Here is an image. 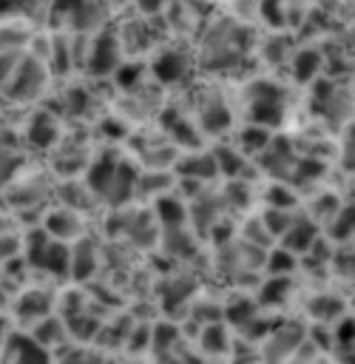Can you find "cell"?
Here are the masks:
<instances>
[{
	"instance_id": "obj_11",
	"label": "cell",
	"mask_w": 355,
	"mask_h": 364,
	"mask_svg": "<svg viewBox=\"0 0 355 364\" xmlns=\"http://www.w3.org/2000/svg\"><path fill=\"white\" fill-rule=\"evenodd\" d=\"M40 228H43L51 239L65 242V245H71V242H77L80 236H85L80 210H71V208H65V205L43 210V222H40Z\"/></svg>"
},
{
	"instance_id": "obj_49",
	"label": "cell",
	"mask_w": 355,
	"mask_h": 364,
	"mask_svg": "<svg viewBox=\"0 0 355 364\" xmlns=\"http://www.w3.org/2000/svg\"><path fill=\"white\" fill-rule=\"evenodd\" d=\"M270 26H284V6L281 0H258V11Z\"/></svg>"
},
{
	"instance_id": "obj_20",
	"label": "cell",
	"mask_w": 355,
	"mask_h": 364,
	"mask_svg": "<svg viewBox=\"0 0 355 364\" xmlns=\"http://www.w3.org/2000/svg\"><path fill=\"white\" fill-rule=\"evenodd\" d=\"M37 344H43L45 350H60V347H65L71 338H68V327H65V321H62V316H54V313H48L45 318H40V321H34L28 330H26Z\"/></svg>"
},
{
	"instance_id": "obj_33",
	"label": "cell",
	"mask_w": 355,
	"mask_h": 364,
	"mask_svg": "<svg viewBox=\"0 0 355 364\" xmlns=\"http://www.w3.org/2000/svg\"><path fill=\"white\" fill-rule=\"evenodd\" d=\"M31 40V28L23 26V20L0 23V51H23Z\"/></svg>"
},
{
	"instance_id": "obj_55",
	"label": "cell",
	"mask_w": 355,
	"mask_h": 364,
	"mask_svg": "<svg viewBox=\"0 0 355 364\" xmlns=\"http://www.w3.org/2000/svg\"><path fill=\"white\" fill-rule=\"evenodd\" d=\"M111 3H119V0H111Z\"/></svg>"
},
{
	"instance_id": "obj_38",
	"label": "cell",
	"mask_w": 355,
	"mask_h": 364,
	"mask_svg": "<svg viewBox=\"0 0 355 364\" xmlns=\"http://www.w3.org/2000/svg\"><path fill=\"white\" fill-rule=\"evenodd\" d=\"M256 310H258V304H256L253 299L236 296V301H230L227 307H222V318H227V321L236 324V330H239V327H244L250 318H256Z\"/></svg>"
},
{
	"instance_id": "obj_37",
	"label": "cell",
	"mask_w": 355,
	"mask_h": 364,
	"mask_svg": "<svg viewBox=\"0 0 355 364\" xmlns=\"http://www.w3.org/2000/svg\"><path fill=\"white\" fill-rule=\"evenodd\" d=\"M26 159L17 148H0V191H6L23 171Z\"/></svg>"
},
{
	"instance_id": "obj_34",
	"label": "cell",
	"mask_w": 355,
	"mask_h": 364,
	"mask_svg": "<svg viewBox=\"0 0 355 364\" xmlns=\"http://www.w3.org/2000/svg\"><path fill=\"white\" fill-rule=\"evenodd\" d=\"M170 188V176L168 171H145L136 176V191L133 196H148V199H156L162 193H168Z\"/></svg>"
},
{
	"instance_id": "obj_25",
	"label": "cell",
	"mask_w": 355,
	"mask_h": 364,
	"mask_svg": "<svg viewBox=\"0 0 355 364\" xmlns=\"http://www.w3.org/2000/svg\"><path fill=\"white\" fill-rule=\"evenodd\" d=\"M153 219L159 228H179L187 225V202L176 193H162L153 199Z\"/></svg>"
},
{
	"instance_id": "obj_35",
	"label": "cell",
	"mask_w": 355,
	"mask_h": 364,
	"mask_svg": "<svg viewBox=\"0 0 355 364\" xmlns=\"http://www.w3.org/2000/svg\"><path fill=\"white\" fill-rule=\"evenodd\" d=\"M193 282L190 279H185V276H173V279H168L165 284H162V304L168 307V310H173V307H179V304H187L193 296Z\"/></svg>"
},
{
	"instance_id": "obj_3",
	"label": "cell",
	"mask_w": 355,
	"mask_h": 364,
	"mask_svg": "<svg viewBox=\"0 0 355 364\" xmlns=\"http://www.w3.org/2000/svg\"><path fill=\"white\" fill-rule=\"evenodd\" d=\"M48 77L51 74H48L45 63L40 57L23 51L17 65H14V71H11V77H9V82L3 85L0 94L9 102H14V105H28V102H34V100H40L45 94Z\"/></svg>"
},
{
	"instance_id": "obj_32",
	"label": "cell",
	"mask_w": 355,
	"mask_h": 364,
	"mask_svg": "<svg viewBox=\"0 0 355 364\" xmlns=\"http://www.w3.org/2000/svg\"><path fill=\"white\" fill-rule=\"evenodd\" d=\"M295 267H298V256L290 253V250H284L281 245L264 253V264H261V270H267V276H293Z\"/></svg>"
},
{
	"instance_id": "obj_4",
	"label": "cell",
	"mask_w": 355,
	"mask_h": 364,
	"mask_svg": "<svg viewBox=\"0 0 355 364\" xmlns=\"http://www.w3.org/2000/svg\"><path fill=\"white\" fill-rule=\"evenodd\" d=\"M247 122H256L261 128H275L284 122V88L278 82H270V80H253L247 85Z\"/></svg>"
},
{
	"instance_id": "obj_9",
	"label": "cell",
	"mask_w": 355,
	"mask_h": 364,
	"mask_svg": "<svg viewBox=\"0 0 355 364\" xmlns=\"http://www.w3.org/2000/svg\"><path fill=\"white\" fill-rule=\"evenodd\" d=\"M295 159H298V154H295V148H293L290 139H284V136H270V142L264 145V151L256 154V168H261L264 173H270V176L278 179V182H287V176H290Z\"/></svg>"
},
{
	"instance_id": "obj_14",
	"label": "cell",
	"mask_w": 355,
	"mask_h": 364,
	"mask_svg": "<svg viewBox=\"0 0 355 364\" xmlns=\"http://www.w3.org/2000/svg\"><path fill=\"white\" fill-rule=\"evenodd\" d=\"M0 353L6 355V364H51V350L37 344L26 330H11Z\"/></svg>"
},
{
	"instance_id": "obj_48",
	"label": "cell",
	"mask_w": 355,
	"mask_h": 364,
	"mask_svg": "<svg viewBox=\"0 0 355 364\" xmlns=\"http://www.w3.org/2000/svg\"><path fill=\"white\" fill-rule=\"evenodd\" d=\"M125 347H128L131 353H145V350L151 347V327L133 321V327H131V333H128V338H125Z\"/></svg>"
},
{
	"instance_id": "obj_27",
	"label": "cell",
	"mask_w": 355,
	"mask_h": 364,
	"mask_svg": "<svg viewBox=\"0 0 355 364\" xmlns=\"http://www.w3.org/2000/svg\"><path fill=\"white\" fill-rule=\"evenodd\" d=\"M290 290H293V276H267V279L258 284L253 301H256L258 307H281V304L287 301Z\"/></svg>"
},
{
	"instance_id": "obj_1",
	"label": "cell",
	"mask_w": 355,
	"mask_h": 364,
	"mask_svg": "<svg viewBox=\"0 0 355 364\" xmlns=\"http://www.w3.org/2000/svg\"><path fill=\"white\" fill-rule=\"evenodd\" d=\"M247 31L239 26V20H219L207 28V37L202 43V68L204 71H213V74H224V71H233L239 63H241V54H244V37Z\"/></svg>"
},
{
	"instance_id": "obj_8",
	"label": "cell",
	"mask_w": 355,
	"mask_h": 364,
	"mask_svg": "<svg viewBox=\"0 0 355 364\" xmlns=\"http://www.w3.org/2000/svg\"><path fill=\"white\" fill-rule=\"evenodd\" d=\"M196 128L210 136H222L233 128V111L219 88H204L196 102Z\"/></svg>"
},
{
	"instance_id": "obj_53",
	"label": "cell",
	"mask_w": 355,
	"mask_h": 364,
	"mask_svg": "<svg viewBox=\"0 0 355 364\" xmlns=\"http://www.w3.org/2000/svg\"><path fill=\"white\" fill-rule=\"evenodd\" d=\"M9 333H11V321H9V316H3V310H0V350H3V344H6V338H9Z\"/></svg>"
},
{
	"instance_id": "obj_23",
	"label": "cell",
	"mask_w": 355,
	"mask_h": 364,
	"mask_svg": "<svg viewBox=\"0 0 355 364\" xmlns=\"http://www.w3.org/2000/svg\"><path fill=\"white\" fill-rule=\"evenodd\" d=\"M210 154H213L216 171H219L222 176H227V179H244V171H247L250 162H253V159H247L233 142H216V145L210 148Z\"/></svg>"
},
{
	"instance_id": "obj_13",
	"label": "cell",
	"mask_w": 355,
	"mask_h": 364,
	"mask_svg": "<svg viewBox=\"0 0 355 364\" xmlns=\"http://www.w3.org/2000/svg\"><path fill=\"white\" fill-rule=\"evenodd\" d=\"M222 210H224L222 193H213L210 188H204L199 196H193L187 202V222L193 225V233L207 236V230L222 219Z\"/></svg>"
},
{
	"instance_id": "obj_41",
	"label": "cell",
	"mask_w": 355,
	"mask_h": 364,
	"mask_svg": "<svg viewBox=\"0 0 355 364\" xmlns=\"http://www.w3.org/2000/svg\"><path fill=\"white\" fill-rule=\"evenodd\" d=\"M338 205H341V199H338L332 191H329V193H327V191H321V193L312 199V208H310V213H307V216H310L312 222H318V228H321V225H324V222L338 210Z\"/></svg>"
},
{
	"instance_id": "obj_15",
	"label": "cell",
	"mask_w": 355,
	"mask_h": 364,
	"mask_svg": "<svg viewBox=\"0 0 355 364\" xmlns=\"http://www.w3.org/2000/svg\"><path fill=\"white\" fill-rule=\"evenodd\" d=\"M190 65L193 60L185 48H162L151 63V74L162 85H176L190 74Z\"/></svg>"
},
{
	"instance_id": "obj_7",
	"label": "cell",
	"mask_w": 355,
	"mask_h": 364,
	"mask_svg": "<svg viewBox=\"0 0 355 364\" xmlns=\"http://www.w3.org/2000/svg\"><path fill=\"white\" fill-rule=\"evenodd\" d=\"M119 60H122V37H116L108 28L94 31V37L88 40V48H85L82 68H88V74H94V77H108L116 71Z\"/></svg>"
},
{
	"instance_id": "obj_12",
	"label": "cell",
	"mask_w": 355,
	"mask_h": 364,
	"mask_svg": "<svg viewBox=\"0 0 355 364\" xmlns=\"http://www.w3.org/2000/svg\"><path fill=\"white\" fill-rule=\"evenodd\" d=\"M54 193V185L45 176H28V179H14L6 188V199L11 202V208L17 210H28V208H43V202Z\"/></svg>"
},
{
	"instance_id": "obj_21",
	"label": "cell",
	"mask_w": 355,
	"mask_h": 364,
	"mask_svg": "<svg viewBox=\"0 0 355 364\" xmlns=\"http://www.w3.org/2000/svg\"><path fill=\"white\" fill-rule=\"evenodd\" d=\"M173 168H176V173H179V176L199 179V182H204V185H207L213 176H219L216 162H213V154H210V151H196V148H193L190 154L176 156Z\"/></svg>"
},
{
	"instance_id": "obj_46",
	"label": "cell",
	"mask_w": 355,
	"mask_h": 364,
	"mask_svg": "<svg viewBox=\"0 0 355 364\" xmlns=\"http://www.w3.org/2000/svg\"><path fill=\"white\" fill-rule=\"evenodd\" d=\"M37 6H40V0H0V20L31 17V11Z\"/></svg>"
},
{
	"instance_id": "obj_36",
	"label": "cell",
	"mask_w": 355,
	"mask_h": 364,
	"mask_svg": "<svg viewBox=\"0 0 355 364\" xmlns=\"http://www.w3.org/2000/svg\"><path fill=\"white\" fill-rule=\"evenodd\" d=\"M264 205L267 208H278V210H295L298 205V191L290 188L287 182H270L267 193H264Z\"/></svg>"
},
{
	"instance_id": "obj_42",
	"label": "cell",
	"mask_w": 355,
	"mask_h": 364,
	"mask_svg": "<svg viewBox=\"0 0 355 364\" xmlns=\"http://www.w3.org/2000/svg\"><path fill=\"white\" fill-rule=\"evenodd\" d=\"M51 364H102V355L85 347H60V353L51 355Z\"/></svg>"
},
{
	"instance_id": "obj_28",
	"label": "cell",
	"mask_w": 355,
	"mask_h": 364,
	"mask_svg": "<svg viewBox=\"0 0 355 364\" xmlns=\"http://www.w3.org/2000/svg\"><path fill=\"white\" fill-rule=\"evenodd\" d=\"M324 228V239L332 245H346L352 239V205L341 202L338 210L321 225Z\"/></svg>"
},
{
	"instance_id": "obj_16",
	"label": "cell",
	"mask_w": 355,
	"mask_h": 364,
	"mask_svg": "<svg viewBox=\"0 0 355 364\" xmlns=\"http://www.w3.org/2000/svg\"><path fill=\"white\" fill-rule=\"evenodd\" d=\"M26 145H31L34 151H51L57 142H60V125L54 119V114L48 111H34L28 119H26Z\"/></svg>"
},
{
	"instance_id": "obj_50",
	"label": "cell",
	"mask_w": 355,
	"mask_h": 364,
	"mask_svg": "<svg viewBox=\"0 0 355 364\" xmlns=\"http://www.w3.org/2000/svg\"><path fill=\"white\" fill-rule=\"evenodd\" d=\"M341 168L352 171V122L341 128Z\"/></svg>"
},
{
	"instance_id": "obj_39",
	"label": "cell",
	"mask_w": 355,
	"mask_h": 364,
	"mask_svg": "<svg viewBox=\"0 0 355 364\" xmlns=\"http://www.w3.org/2000/svg\"><path fill=\"white\" fill-rule=\"evenodd\" d=\"M293 216H295V210H278V208H264V210L258 213V219H261V225L267 228V233L273 236V242L290 228Z\"/></svg>"
},
{
	"instance_id": "obj_18",
	"label": "cell",
	"mask_w": 355,
	"mask_h": 364,
	"mask_svg": "<svg viewBox=\"0 0 355 364\" xmlns=\"http://www.w3.org/2000/svg\"><path fill=\"white\" fill-rule=\"evenodd\" d=\"M162 128H165V139L176 148H199V128L190 122V117L185 111L176 108H165L162 111Z\"/></svg>"
},
{
	"instance_id": "obj_22",
	"label": "cell",
	"mask_w": 355,
	"mask_h": 364,
	"mask_svg": "<svg viewBox=\"0 0 355 364\" xmlns=\"http://www.w3.org/2000/svg\"><path fill=\"white\" fill-rule=\"evenodd\" d=\"M196 233L190 230V228H185V225H179V228H159V239H156V245L168 253V256H176V259H190L196 250H199V245H196Z\"/></svg>"
},
{
	"instance_id": "obj_24",
	"label": "cell",
	"mask_w": 355,
	"mask_h": 364,
	"mask_svg": "<svg viewBox=\"0 0 355 364\" xmlns=\"http://www.w3.org/2000/svg\"><path fill=\"white\" fill-rule=\"evenodd\" d=\"M196 344H199V353L207 355V358H222L230 353L233 347V338L224 327V321H210V324H202L199 336H196Z\"/></svg>"
},
{
	"instance_id": "obj_43",
	"label": "cell",
	"mask_w": 355,
	"mask_h": 364,
	"mask_svg": "<svg viewBox=\"0 0 355 364\" xmlns=\"http://www.w3.org/2000/svg\"><path fill=\"white\" fill-rule=\"evenodd\" d=\"M293 40L290 37H281V34H273V37H267V43L261 46V57L267 60V63H273V65H278V63H284L290 54H293Z\"/></svg>"
},
{
	"instance_id": "obj_30",
	"label": "cell",
	"mask_w": 355,
	"mask_h": 364,
	"mask_svg": "<svg viewBox=\"0 0 355 364\" xmlns=\"http://www.w3.org/2000/svg\"><path fill=\"white\" fill-rule=\"evenodd\" d=\"M270 136H273L270 128H261V125H256V122H247V125L233 136V145H236L247 159H253L256 154L264 151V145L270 142Z\"/></svg>"
},
{
	"instance_id": "obj_45",
	"label": "cell",
	"mask_w": 355,
	"mask_h": 364,
	"mask_svg": "<svg viewBox=\"0 0 355 364\" xmlns=\"http://www.w3.org/2000/svg\"><path fill=\"white\" fill-rule=\"evenodd\" d=\"M241 239L250 242V245H258V247H270V245H273V236L267 233V228L261 225L258 216H250V219L244 222V228H241Z\"/></svg>"
},
{
	"instance_id": "obj_44",
	"label": "cell",
	"mask_w": 355,
	"mask_h": 364,
	"mask_svg": "<svg viewBox=\"0 0 355 364\" xmlns=\"http://www.w3.org/2000/svg\"><path fill=\"white\" fill-rule=\"evenodd\" d=\"M142 74H145V65L142 63H119L116 71H114V77H116V82H119L122 91H133L136 82L142 80Z\"/></svg>"
},
{
	"instance_id": "obj_56",
	"label": "cell",
	"mask_w": 355,
	"mask_h": 364,
	"mask_svg": "<svg viewBox=\"0 0 355 364\" xmlns=\"http://www.w3.org/2000/svg\"><path fill=\"white\" fill-rule=\"evenodd\" d=\"M40 3H45V0H40Z\"/></svg>"
},
{
	"instance_id": "obj_52",
	"label": "cell",
	"mask_w": 355,
	"mask_h": 364,
	"mask_svg": "<svg viewBox=\"0 0 355 364\" xmlns=\"http://www.w3.org/2000/svg\"><path fill=\"white\" fill-rule=\"evenodd\" d=\"M165 6H168V0H136V9H139L142 14H148V17L159 14Z\"/></svg>"
},
{
	"instance_id": "obj_47",
	"label": "cell",
	"mask_w": 355,
	"mask_h": 364,
	"mask_svg": "<svg viewBox=\"0 0 355 364\" xmlns=\"http://www.w3.org/2000/svg\"><path fill=\"white\" fill-rule=\"evenodd\" d=\"M20 253H23V236H17L14 230H0V264L11 262Z\"/></svg>"
},
{
	"instance_id": "obj_5",
	"label": "cell",
	"mask_w": 355,
	"mask_h": 364,
	"mask_svg": "<svg viewBox=\"0 0 355 364\" xmlns=\"http://www.w3.org/2000/svg\"><path fill=\"white\" fill-rule=\"evenodd\" d=\"M51 26H68L74 34H94L108 20L105 0H54L51 3Z\"/></svg>"
},
{
	"instance_id": "obj_54",
	"label": "cell",
	"mask_w": 355,
	"mask_h": 364,
	"mask_svg": "<svg viewBox=\"0 0 355 364\" xmlns=\"http://www.w3.org/2000/svg\"><path fill=\"white\" fill-rule=\"evenodd\" d=\"M9 307V290H6V284L0 282V310H6Z\"/></svg>"
},
{
	"instance_id": "obj_31",
	"label": "cell",
	"mask_w": 355,
	"mask_h": 364,
	"mask_svg": "<svg viewBox=\"0 0 355 364\" xmlns=\"http://www.w3.org/2000/svg\"><path fill=\"white\" fill-rule=\"evenodd\" d=\"M290 68H293L295 82H312L318 77V71L324 68V57L315 48H298L290 60Z\"/></svg>"
},
{
	"instance_id": "obj_51",
	"label": "cell",
	"mask_w": 355,
	"mask_h": 364,
	"mask_svg": "<svg viewBox=\"0 0 355 364\" xmlns=\"http://www.w3.org/2000/svg\"><path fill=\"white\" fill-rule=\"evenodd\" d=\"M20 54L23 51H0V91L9 82V77H11V71H14L17 60H20Z\"/></svg>"
},
{
	"instance_id": "obj_10",
	"label": "cell",
	"mask_w": 355,
	"mask_h": 364,
	"mask_svg": "<svg viewBox=\"0 0 355 364\" xmlns=\"http://www.w3.org/2000/svg\"><path fill=\"white\" fill-rule=\"evenodd\" d=\"M54 304H57V296L51 290H43V287H23L11 304L17 321L23 324V330H28L34 321L45 318L48 313H54Z\"/></svg>"
},
{
	"instance_id": "obj_26",
	"label": "cell",
	"mask_w": 355,
	"mask_h": 364,
	"mask_svg": "<svg viewBox=\"0 0 355 364\" xmlns=\"http://www.w3.org/2000/svg\"><path fill=\"white\" fill-rule=\"evenodd\" d=\"M307 313H310V318H315L318 324H332V321H338L341 316H346V301L341 299V296H335V293H318V296H312L310 301H307Z\"/></svg>"
},
{
	"instance_id": "obj_29",
	"label": "cell",
	"mask_w": 355,
	"mask_h": 364,
	"mask_svg": "<svg viewBox=\"0 0 355 364\" xmlns=\"http://www.w3.org/2000/svg\"><path fill=\"white\" fill-rule=\"evenodd\" d=\"M54 196L60 199V205H65L71 210H85V208H91V202H97V196L88 191V185L77 182V179H65V182L54 185Z\"/></svg>"
},
{
	"instance_id": "obj_6",
	"label": "cell",
	"mask_w": 355,
	"mask_h": 364,
	"mask_svg": "<svg viewBox=\"0 0 355 364\" xmlns=\"http://www.w3.org/2000/svg\"><path fill=\"white\" fill-rule=\"evenodd\" d=\"M304 338H307V330L295 321H284L278 327H270V333L261 338L258 358L264 364H287L304 347Z\"/></svg>"
},
{
	"instance_id": "obj_19",
	"label": "cell",
	"mask_w": 355,
	"mask_h": 364,
	"mask_svg": "<svg viewBox=\"0 0 355 364\" xmlns=\"http://www.w3.org/2000/svg\"><path fill=\"white\" fill-rule=\"evenodd\" d=\"M99 264V250L88 236H80L71 247H68V276L77 282H88L97 273Z\"/></svg>"
},
{
	"instance_id": "obj_40",
	"label": "cell",
	"mask_w": 355,
	"mask_h": 364,
	"mask_svg": "<svg viewBox=\"0 0 355 364\" xmlns=\"http://www.w3.org/2000/svg\"><path fill=\"white\" fill-rule=\"evenodd\" d=\"M91 105V94L82 85H71L68 91H62V111L68 117H82Z\"/></svg>"
},
{
	"instance_id": "obj_17",
	"label": "cell",
	"mask_w": 355,
	"mask_h": 364,
	"mask_svg": "<svg viewBox=\"0 0 355 364\" xmlns=\"http://www.w3.org/2000/svg\"><path fill=\"white\" fill-rule=\"evenodd\" d=\"M321 236V228H318V222H312L310 216H304V213H295L293 216V222H290V228L278 236V242H281V247L284 250H290V253H295V256H301V253H307L310 247H312V242Z\"/></svg>"
},
{
	"instance_id": "obj_2",
	"label": "cell",
	"mask_w": 355,
	"mask_h": 364,
	"mask_svg": "<svg viewBox=\"0 0 355 364\" xmlns=\"http://www.w3.org/2000/svg\"><path fill=\"white\" fill-rule=\"evenodd\" d=\"M23 259L28 270H40L51 279H68V245L51 239L43 228L23 239Z\"/></svg>"
}]
</instances>
